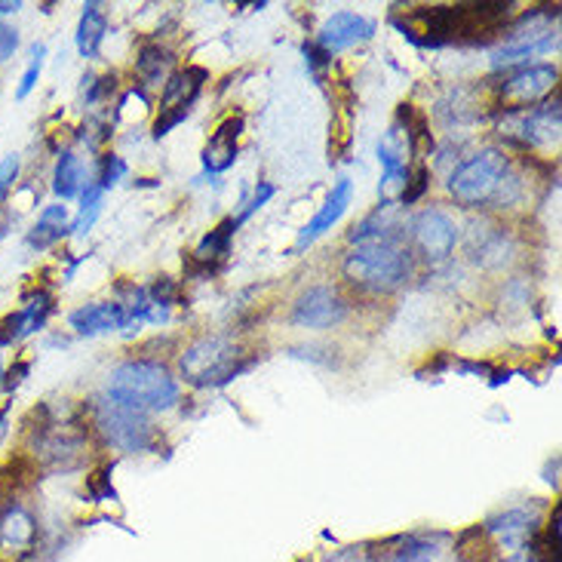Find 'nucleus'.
Returning <instances> with one entry per match:
<instances>
[{"label":"nucleus","mask_w":562,"mask_h":562,"mask_svg":"<svg viewBox=\"0 0 562 562\" xmlns=\"http://www.w3.org/2000/svg\"><path fill=\"white\" fill-rule=\"evenodd\" d=\"M108 394L142 412H167L179 403V381L167 366L151 360L121 363L108 379Z\"/></svg>","instance_id":"nucleus-1"},{"label":"nucleus","mask_w":562,"mask_h":562,"mask_svg":"<svg viewBox=\"0 0 562 562\" xmlns=\"http://www.w3.org/2000/svg\"><path fill=\"white\" fill-rule=\"evenodd\" d=\"M341 271L366 292H394L409 277V252L396 240H363L345 256Z\"/></svg>","instance_id":"nucleus-2"},{"label":"nucleus","mask_w":562,"mask_h":562,"mask_svg":"<svg viewBox=\"0 0 562 562\" xmlns=\"http://www.w3.org/2000/svg\"><path fill=\"white\" fill-rule=\"evenodd\" d=\"M179 369H182V379L194 387H218L225 384L234 375H240L246 369L244 353L240 348L225 338V335H206L194 341L191 348L184 350L182 360H179Z\"/></svg>","instance_id":"nucleus-3"},{"label":"nucleus","mask_w":562,"mask_h":562,"mask_svg":"<svg viewBox=\"0 0 562 562\" xmlns=\"http://www.w3.org/2000/svg\"><path fill=\"white\" fill-rule=\"evenodd\" d=\"M507 154L498 148H486L476 157H471L468 164L452 172L449 179V194L456 198V203L476 210V206H486L492 200L502 194L504 182H507Z\"/></svg>","instance_id":"nucleus-4"},{"label":"nucleus","mask_w":562,"mask_h":562,"mask_svg":"<svg viewBox=\"0 0 562 562\" xmlns=\"http://www.w3.org/2000/svg\"><path fill=\"white\" fill-rule=\"evenodd\" d=\"M95 430L121 452H148L157 442L148 412L136 409L111 394L95 403Z\"/></svg>","instance_id":"nucleus-5"},{"label":"nucleus","mask_w":562,"mask_h":562,"mask_svg":"<svg viewBox=\"0 0 562 562\" xmlns=\"http://www.w3.org/2000/svg\"><path fill=\"white\" fill-rule=\"evenodd\" d=\"M206 75L198 71V68H188V71H179V75L167 77L164 83V99H160V121L154 123V136L164 138L179 123L191 114V105L198 99L200 87H203Z\"/></svg>","instance_id":"nucleus-6"},{"label":"nucleus","mask_w":562,"mask_h":562,"mask_svg":"<svg viewBox=\"0 0 562 562\" xmlns=\"http://www.w3.org/2000/svg\"><path fill=\"white\" fill-rule=\"evenodd\" d=\"M37 519L25 504L3 502L0 507V562L22 560L37 548Z\"/></svg>","instance_id":"nucleus-7"},{"label":"nucleus","mask_w":562,"mask_h":562,"mask_svg":"<svg viewBox=\"0 0 562 562\" xmlns=\"http://www.w3.org/2000/svg\"><path fill=\"white\" fill-rule=\"evenodd\" d=\"M560 83V71L553 65H529L510 77L502 87V102L510 111H526V108L541 105L550 92Z\"/></svg>","instance_id":"nucleus-8"},{"label":"nucleus","mask_w":562,"mask_h":562,"mask_svg":"<svg viewBox=\"0 0 562 562\" xmlns=\"http://www.w3.org/2000/svg\"><path fill=\"white\" fill-rule=\"evenodd\" d=\"M412 237H415L418 249L425 252L427 261H442L449 259L456 249L458 228L442 210H425V213H418L415 225H412Z\"/></svg>","instance_id":"nucleus-9"},{"label":"nucleus","mask_w":562,"mask_h":562,"mask_svg":"<svg viewBox=\"0 0 562 562\" xmlns=\"http://www.w3.org/2000/svg\"><path fill=\"white\" fill-rule=\"evenodd\" d=\"M348 314V304L341 302L329 286H314L304 292L292 307V323L307 326V329H329L338 326Z\"/></svg>","instance_id":"nucleus-10"},{"label":"nucleus","mask_w":562,"mask_h":562,"mask_svg":"<svg viewBox=\"0 0 562 562\" xmlns=\"http://www.w3.org/2000/svg\"><path fill=\"white\" fill-rule=\"evenodd\" d=\"M375 34V22L366 19L360 13H335L323 22V29L317 34V46L333 56V53H341V49H350V46L366 44L369 37Z\"/></svg>","instance_id":"nucleus-11"},{"label":"nucleus","mask_w":562,"mask_h":562,"mask_svg":"<svg viewBox=\"0 0 562 562\" xmlns=\"http://www.w3.org/2000/svg\"><path fill=\"white\" fill-rule=\"evenodd\" d=\"M483 532L488 535L492 544H498L502 553H519V550L529 544V538L538 532V517L529 514L526 507L517 510H504L502 517H492L483 526Z\"/></svg>","instance_id":"nucleus-12"},{"label":"nucleus","mask_w":562,"mask_h":562,"mask_svg":"<svg viewBox=\"0 0 562 562\" xmlns=\"http://www.w3.org/2000/svg\"><path fill=\"white\" fill-rule=\"evenodd\" d=\"M350 198H353V182H350V179H338L333 191H329V198L323 200V206L317 210V215H314V218L304 225L302 234H299V249L314 244L319 234L333 231V225H338V218L348 213Z\"/></svg>","instance_id":"nucleus-13"},{"label":"nucleus","mask_w":562,"mask_h":562,"mask_svg":"<svg viewBox=\"0 0 562 562\" xmlns=\"http://www.w3.org/2000/svg\"><path fill=\"white\" fill-rule=\"evenodd\" d=\"M240 133H244V117H228L222 123L203 148V167L210 172H225L234 167L237 148H240Z\"/></svg>","instance_id":"nucleus-14"},{"label":"nucleus","mask_w":562,"mask_h":562,"mask_svg":"<svg viewBox=\"0 0 562 562\" xmlns=\"http://www.w3.org/2000/svg\"><path fill=\"white\" fill-rule=\"evenodd\" d=\"M71 326L80 335H102L114 333V329H126V311L114 302H95L83 304L71 314Z\"/></svg>","instance_id":"nucleus-15"},{"label":"nucleus","mask_w":562,"mask_h":562,"mask_svg":"<svg viewBox=\"0 0 562 562\" xmlns=\"http://www.w3.org/2000/svg\"><path fill=\"white\" fill-rule=\"evenodd\" d=\"M65 234H68V206L53 203V206H46L44 213L37 215V225L29 234V246L41 252V249H49V246L59 244Z\"/></svg>","instance_id":"nucleus-16"},{"label":"nucleus","mask_w":562,"mask_h":562,"mask_svg":"<svg viewBox=\"0 0 562 562\" xmlns=\"http://www.w3.org/2000/svg\"><path fill=\"white\" fill-rule=\"evenodd\" d=\"M105 13L99 3H87L83 15H80V25H77V49L83 59H92L99 53V46L105 41Z\"/></svg>","instance_id":"nucleus-17"},{"label":"nucleus","mask_w":562,"mask_h":562,"mask_svg":"<svg viewBox=\"0 0 562 562\" xmlns=\"http://www.w3.org/2000/svg\"><path fill=\"white\" fill-rule=\"evenodd\" d=\"M83 167L80 157L75 151H61L53 169V191L59 200H71L77 194H83Z\"/></svg>","instance_id":"nucleus-18"},{"label":"nucleus","mask_w":562,"mask_h":562,"mask_svg":"<svg viewBox=\"0 0 562 562\" xmlns=\"http://www.w3.org/2000/svg\"><path fill=\"white\" fill-rule=\"evenodd\" d=\"M234 231H237V222H234V218H228V222H222L218 228L210 231V234L200 240L198 252H194V261H198L200 268H210V271H213V265H218V261L228 256Z\"/></svg>","instance_id":"nucleus-19"},{"label":"nucleus","mask_w":562,"mask_h":562,"mask_svg":"<svg viewBox=\"0 0 562 562\" xmlns=\"http://www.w3.org/2000/svg\"><path fill=\"white\" fill-rule=\"evenodd\" d=\"M169 65H172V53L164 46H142L136 59V75L142 77L145 87H157L167 80Z\"/></svg>","instance_id":"nucleus-20"},{"label":"nucleus","mask_w":562,"mask_h":562,"mask_svg":"<svg viewBox=\"0 0 562 562\" xmlns=\"http://www.w3.org/2000/svg\"><path fill=\"white\" fill-rule=\"evenodd\" d=\"M102 188L99 184H87L83 188V194H80V213H77L75 225H71V234H77V237H83L87 231L92 228V222L99 218V213H102Z\"/></svg>","instance_id":"nucleus-21"},{"label":"nucleus","mask_w":562,"mask_h":562,"mask_svg":"<svg viewBox=\"0 0 562 562\" xmlns=\"http://www.w3.org/2000/svg\"><path fill=\"white\" fill-rule=\"evenodd\" d=\"M44 44L34 46V59L29 61V68H25V75H22V83H19V90H15V99H25L34 87H37V77H41V68H44Z\"/></svg>","instance_id":"nucleus-22"},{"label":"nucleus","mask_w":562,"mask_h":562,"mask_svg":"<svg viewBox=\"0 0 562 562\" xmlns=\"http://www.w3.org/2000/svg\"><path fill=\"white\" fill-rule=\"evenodd\" d=\"M427 184H430V172H427L425 167H418L415 172H409V182H406L403 194H400V203L412 206L415 200H422V194L427 191Z\"/></svg>","instance_id":"nucleus-23"},{"label":"nucleus","mask_w":562,"mask_h":562,"mask_svg":"<svg viewBox=\"0 0 562 562\" xmlns=\"http://www.w3.org/2000/svg\"><path fill=\"white\" fill-rule=\"evenodd\" d=\"M123 176H126V164H123L117 154H108L105 160H102V176H99V188L108 191V188H114V184L121 182Z\"/></svg>","instance_id":"nucleus-24"},{"label":"nucleus","mask_w":562,"mask_h":562,"mask_svg":"<svg viewBox=\"0 0 562 562\" xmlns=\"http://www.w3.org/2000/svg\"><path fill=\"white\" fill-rule=\"evenodd\" d=\"M15 179H19V157H15V154H7V157L0 160V206H3V200L10 198Z\"/></svg>","instance_id":"nucleus-25"},{"label":"nucleus","mask_w":562,"mask_h":562,"mask_svg":"<svg viewBox=\"0 0 562 562\" xmlns=\"http://www.w3.org/2000/svg\"><path fill=\"white\" fill-rule=\"evenodd\" d=\"M15 49H19V34H15V29H10L7 22H0V65L13 59Z\"/></svg>","instance_id":"nucleus-26"},{"label":"nucleus","mask_w":562,"mask_h":562,"mask_svg":"<svg viewBox=\"0 0 562 562\" xmlns=\"http://www.w3.org/2000/svg\"><path fill=\"white\" fill-rule=\"evenodd\" d=\"M271 198H274V184H259L256 198H252V203L246 206V213L240 215V218H237V225H240V222H246V218L256 213V210H261V206H265V203H268V200H271Z\"/></svg>","instance_id":"nucleus-27"},{"label":"nucleus","mask_w":562,"mask_h":562,"mask_svg":"<svg viewBox=\"0 0 562 562\" xmlns=\"http://www.w3.org/2000/svg\"><path fill=\"white\" fill-rule=\"evenodd\" d=\"M29 375V363H15L10 372H7V381H3V387L7 391H15L19 384H22V379Z\"/></svg>","instance_id":"nucleus-28"},{"label":"nucleus","mask_w":562,"mask_h":562,"mask_svg":"<svg viewBox=\"0 0 562 562\" xmlns=\"http://www.w3.org/2000/svg\"><path fill=\"white\" fill-rule=\"evenodd\" d=\"M19 10H22V3H0V15L19 13Z\"/></svg>","instance_id":"nucleus-29"},{"label":"nucleus","mask_w":562,"mask_h":562,"mask_svg":"<svg viewBox=\"0 0 562 562\" xmlns=\"http://www.w3.org/2000/svg\"><path fill=\"white\" fill-rule=\"evenodd\" d=\"M0 379H3V353H0Z\"/></svg>","instance_id":"nucleus-30"}]
</instances>
